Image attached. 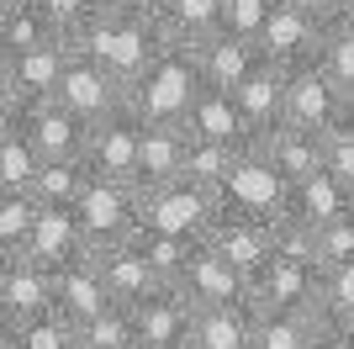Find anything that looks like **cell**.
I'll list each match as a JSON object with an SVG mask.
<instances>
[{
    "label": "cell",
    "instance_id": "cell-1",
    "mask_svg": "<svg viewBox=\"0 0 354 349\" xmlns=\"http://www.w3.org/2000/svg\"><path fill=\"white\" fill-rule=\"evenodd\" d=\"M74 48H85L90 58H101L106 69H111L122 85L133 90V85H138V74H143L148 64L159 58L164 27L153 21V16L127 11L122 0H101V11H95L85 27L74 32Z\"/></svg>",
    "mask_w": 354,
    "mask_h": 349
},
{
    "label": "cell",
    "instance_id": "cell-2",
    "mask_svg": "<svg viewBox=\"0 0 354 349\" xmlns=\"http://www.w3.org/2000/svg\"><path fill=\"white\" fill-rule=\"evenodd\" d=\"M201 58H196V43H180V37H164L159 58L138 74L133 85V106L143 122H185L201 96Z\"/></svg>",
    "mask_w": 354,
    "mask_h": 349
},
{
    "label": "cell",
    "instance_id": "cell-3",
    "mask_svg": "<svg viewBox=\"0 0 354 349\" xmlns=\"http://www.w3.org/2000/svg\"><path fill=\"white\" fill-rule=\"evenodd\" d=\"M201 244H212L222 260H233L238 270L254 280L270 260H275V206L227 196V206L217 212V222H212V233Z\"/></svg>",
    "mask_w": 354,
    "mask_h": 349
},
{
    "label": "cell",
    "instance_id": "cell-4",
    "mask_svg": "<svg viewBox=\"0 0 354 349\" xmlns=\"http://www.w3.org/2000/svg\"><path fill=\"white\" fill-rule=\"evenodd\" d=\"M227 206V190H212V186H196V180H169V186H153L143 190V228L153 233H175V238H191L201 244L217 222V212Z\"/></svg>",
    "mask_w": 354,
    "mask_h": 349
},
{
    "label": "cell",
    "instance_id": "cell-5",
    "mask_svg": "<svg viewBox=\"0 0 354 349\" xmlns=\"http://www.w3.org/2000/svg\"><path fill=\"white\" fill-rule=\"evenodd\" d=\"M74 212L85 222L90 249L127 244V238L143 228V190L127 186V180H101V174H90V186H85V196H80Z\"/></svg>",
    "mask_w": 354,
    "mask_h": 349
},
{
    "label": "cell",
    "instance_id": "cell-6",
    "mask_svg": "<svg viewBox=\"0 0 354 349\" xmlns=\"http://www.w3.org/2000/svg\"><path fill=\"white\" fill-rule=\"evenodd\" d=\"M64 64H69V43L0 53V111H32L37 101H53Z\"/></svg>",
    "mask_w": 354,
    "mask_h": 349
},
{
    "label": "cell",
    "instance_id": "cell-7",
    "mask_svg": "<svg viewBox=\"0 0 354 349\" xmlns=\"http://www.w3.org/2000/svg\"><path fill=\"white\" fill-rule=\"evenodd\" d=\"M59 101L95 127V122H106L111 111H122V106L133 101V90L122 85L101 58H90L85 48H74V37H69V64H64V80H59Z\"/></svg>",
    "mask_w": 354,
    "mask_h": 349
},
{
    "label": "cell",
    "instance_id": "cell-8",
    "mask_svg": "<svg viewBox=\"0 0 354 349\" xmlns=\"http://www.w3.org/2000/svg\"><path fill=\"white\" fill-rule=\"evenodd\" d=\"M143 132H148V122L138 116V106L127 101L122 111H111L106 122H95V127H90L85 170H90V174H101V180H127V186H138Z\"/></svg>",
    "mask_w": 354,
    "mask_h": 349
},
{
    "label": "cell",
    "instance_id": "cell-9",
    "mask_svg": "<svg viewBox=\"0 0 354 349\" xmlns=\"http://www.w3.org/2000/svg\"><path fill=\"white\" fill-rule=\"evenodd\" d=\"M59 307V286L43 260L27 249H0V323H27Z\"/></svg>",
    "mask_w": 354,
    "mask_h": 349
},
{
    "label": "cell",
    "instance_id": "cell-10",
    "mask_svg": "<svg viewBox=\"0 0 354 349\" xmlns=\"http://www.w3.org/2000/svg\"><path fill=\"white\" fill-rule=\"evenodd\" d=\"M344 101H349V90L317 58L286 69V122H296L307 132H328L333 122H344Z\"/></svg>",
    "mask_w": 354,
    "mask_h": 349
},
{
    "label": "cell",
    "instance_id": "cell-11",
    "mask_svg": "<svg viewBox=\"0 0 354 349\" xmlns=\"http://www.w3.org/2000/svg\"><path fill=\"white\" fill-rule=\"evenodd\" d=\"M317 286H323V270H317V265L275 254V260L249 280V296H254L259 312H317Z\"/></svg>",
    "mask_w": 354,
    "mask_h": 349
},
{
    "label": "cell",
    "instance_id": "cell-12",
    "mask_svg": "<svg viewBox=\"0 0 354 349\" xmlns=\"http://www.w3.org/2000/svg\"><path fill=\"white\" fill-rule=\"evenodd\" d=\"M254 159L265 164L281 186H296V180H307L328 164V148H323V132H307L296 127V122H281L275 132H265L259 143H254Z\"/></svg>",
    "mask_w": 354,
    "mask_h": 349
},
{
    "label": "cell",
    "instance_id": "cell-13",
    "mask_svg": "<svg viewBox=\"0 0 354 349\" xmlns=\"http://www.w3.org/2000/svg\"><path fill=\"white\" fill-rule=\"evenodd\" d=\"M323 27H328V16L296 11V6H270L265 27H259V48H265V58H275L281 69H296V64L317 58Z\"/></svg>",
    "mask_w": 354,
    "mask_h": 349
},
{
    "label": "cell",
    "instance_id": "cell-14",
    "mask_svg": "<svg viewBox=\"0 0 354 349\" xmlns=\"http://www.w3.org/2000/svg\"><path fill=\"white\" fill-rule=\"evenodd\" d=\"M275 212H286V217H296V222H307V228H328L333 217L354 212V190L344 186V174H333V170L323 164L317 174H307V180L286 186Z\"/></svg>",
    "mask_w": 354,
    "mask_h": 349
},
{
    "label": "cell",
    "instance_id": "cell-15",
    "mask_svg": "<svg viewBox=\"0 0 354 349\" xmlns=\"http://www.w3.org/2000/svg\"><path fill=\"white\" fill-rule=\"evenodd\" d=\"M180 291H185L196 307H227V302H249V276H243L233 260H222L212 244H196L191 265H185V276H180Z\"/></svg>",
    "mask_w": 354,
    "mask_h": 349
},
{
    "label": "cell",
    "instance_id": "cell-16",
    "mask_svg": "<svg viewBox=\"0 0 354 349\" xmlns=\"http://www.w3.org/2000/svg\"><path fill=\"white\" fill-rule=\"evenodd\" d=\"M21 122H27L32 143L43 148V159H85V143H90V122L80 111H69V106L53 96V101H37L32 111H16Z\"/></svg>",
    "mask_w": 354,
    "mask_h": 349
},
{
    "label": "cell",
    "instance_id": "cell-17",
    "mask_svg": "<svg viewBox=\"0 0 354 349\" xmlns=\"http://www.w3.org/2000/svg\"><path fill=\"white\" fill-rule=\"evenodd\" d=\"M196 58H201V80H207V85L238 90L243 80H249V69L265 58V48H259V37H243V32L217 27L212 37L196 43Z\"/></svg>",
    "mask_w": 354,
    "mask_h": 349
},
{
    "label": "cell",
    "instance_id": "cell-18",
    "mask_svg": "<svg viewBox=\"0 0 354 349\" xmlns=\"http://www.w3.org/2000/svg\"><path fill=\"white\" fill-rule=\"evenodd\" d=\"M133 312H138V339H153V344H169V349H185V344H191L196 302L180 286H153Z\"/></svg>",
    "mask_w": 354,
    "mask_h": 349
},
{
    "label": "cell",
    "instance_id": "cell-19",
    "mask_svg": "<svg viewBox=\"0 0 354 349\" xmlns=\"http://www.w3.org/2000/svg\"><path fill=\"white\" fill-rule=\"evenodd\" d=\"M233 96H238V106H243V122H249L254 143L286 122V69L275 58H259L249 69V80H243Z\"/></svg>",
    "mask_w": 354,
    "mask_h": 349
},
{
    "label": "cell",
    "instance_id": "cell-20",
    "mask_svg": "<svg viewBox=\"0 0 354 349\" xmlns=\"http://www.w3.org/2000/svg\"><path fill=\"white\" fill-rule=\"evenodd\" d=\"M48 43H69V27L43 0H0V53H27Z\"/></svg>",
    "mask_w": 354,
    "mask_h": 349
},
{
    "label": "cell",
    "instance_id": "cell-21",
    "mask_svg": "<svg viewBox=\"0 0 354 349\" xmlns=\"http://www.w3.org/2000/svg\"><path fill=\"white\" fill-rule=\"evenodd\" d=\"M254 328H259L254 296L249 302H227V307H196L185 349H254Z\"/></svg>",
    "mask_w": 354,
    "mask_h": 349
},
{
    "label": "cell",
    "instance_id": "cell-22",
    "mask_svg": "<svg viewBox=\"0 0 354 349\" xmlns=\"http://www.w3.org/2000/svg\"><path fill=\"white\" fill-rule=\"evenodd\" d=\"M85 249H90V238H85V222H80L74 206H43V212H37V228H32V238H27L32 260H43L48 270H59V265L80 260Z\"/></svg>",
    "mask_w": 354,
    "mask_h": 349
},
{
    "label": "cell",
    "instance_id": "cell-23",
    "mask_svg": "<svg viewBox=\"0 0 354 349\" xmlns=\"http://www.w3.org/2000/svg\"><path fill=\"white\" fill-rule=\"evenodd\" d=\"M53 286H59V312L69 323H90L95 312H101L106 302H111V291H106V276H101V265H95V254H80V260L59 265L53 270Z\"/></svg>",
    "mask_w": 354,
    "mask_h": 349
},
{
    "label": "cell",
    "instance_id": "cell-24",
    "mask_svg": "<svg viewBox=\"0 0 354 349\" xmlns=\"http://www.w3.org/2000/svg\"><path fill=\"white\" fill-rule=\"evenodd\" d=\"M185 148H191L185 122H148L143 159H138V190H153V186L180 180V174H185Z\"/></svg>",
    "mask_w": 354,
    "mask_h": 349
},
{
    "label": "cell",
    "instance_id": "cell-25",
    "mask_svg": "<svg viewBox=\"0 0 354 349\" xmlns=\"http://www.w3.org/2000/svg\"><path fill=\"white\" fill-rule=\"evenodd\" d=\"M185 132L254 148V132H249V122H243V106H238V96H233V90H217V85H201V96H196L191 116H185Z\"/></svg>",
    "mask_w": 354,
    "mask_h": 349
},
{
    "label": "cell",
    "instance_id": "cell-26",
    "mask_svg": "<svg viewBox=\"0 0 354 349\" xmlns=\"http://www.w3.org/2000/svg\"><path fill=\"white\" fill-rule=\"evenodd\" d=\"M95 254V265H101V276H106V291H111V302H127L138 307L153 286H164L159 276H153V265L138 254V244L127 238V244H111V249H90Z\"/></svg>",
    "mask_w": 354,
    "mask_h": 349
},
{
    "label": "cell",
    "instance_id": "cell-27",
    "mask_svg": "<svg viewBox=\"0 0 354 349\" xmlns=\"http://www.w3.org/2000/svg\"><path fill=\"white\" fill-rule=\"evenodd\" d=\"M254 148L243 143H222V138H196L191 132V148H185V180L196 186H212V190H233V180L243 174Z\"/></svg>",
    "mask_w": 354,
    "mask_h": 349
},
{
    "label": "cell",
    "instance_id": "cell-28",
    "mask_svg": "<svg viewBox=\"0 0 354 349\" xmlns=\"http://www.w3.org/2000/svg\"><path fill=\"white\" fill-rule=\"evenodd\" d=\"M43 170V148L32 143L27 122L16 111H0V190H32Z\"/></svg>",
    "mask_w": 354,
    "mask_h": 349
},
{
    "label": "cell",
    "instance_id": "cell-29",
    "mask_svg": "<svg viewBox=\"0 0 354 349\" xmlns=\"http://www.w3.org/2000/svg\"><path fill=\"white\" fill-rule=\"evenodd\" d=\"M0 349H80V323H69L59 307L27 323H0Z\"/></svg>",
    "mask_w": 354,
    "mask_h": 349
},
{
    "label": "cell",
    "instance_id": "cell-30",
    "mask_svg": "<svg viewBox=\"0 0 354 349\" xmlns=\"http://www.w3.org/2000/svg\"><path fill=\"white\" fill-rule=\"evenodd\" d=\"M328 323L317 312H259L254 349H312Z\"/></svg>",
    "mask_w": 354,
    "mask_h": 349
},
{
    "label": "cell",
    "instance_id": "cell-31",
    "mask_svg": "<svg viewBox=\"0 0 354 349\" xmlns=\"http://www.w3.org/2000/svg\"><path fill=\"white\" fill-rule=\"evenodd\" d=\"M85 186H90L85 159H43V170L32 180V196L43 206H80Z\"/></svg>",
    "mask_w": 354,
    "mask_h": 349
},
{
    "label": "cell",
    "instance_id": "cell-32",
    "mask_svg": "<svg viewBox=\"0 0 354 349\" xmlns=\"http://www.w3.org/2000/svg\"><path fill=\"white\" fill-rule=\"evenodd\" d=\"M222 6L227 0H169L159 16L164 37H180V43H201L222 27Z\"/></svg>",
    "mask_w": 354,
    "mask_h": 349
},
{
    "label": "cell",
    "instance_id": "cell-33",
    "mask_svg": "<svg viewBox=\"0 0 354 349\" xmlns=\"http://www.w3.org/2000/svg\"><path fill=\"white\" fill-rule=\"evenodd\" d=\"M85 349H133L138 344V312L127 302H106L90 323H80Z\"/></svg>",
    "mask_w": 354,
    "mask_h": 349
},
{
    "label": "cell",
    "instance_id": "cell-34",
    "mask_svg": "<svg viewBox=\"0 0 354 349\" xmlns=\"http://www.w3.org/2000/svg\"><path fill=\"white\" fill-rule=\"evenodd\" d=\"M317 64H323L344 90H354V16H328Z\"/></svg>",
    "mask_w": 354,
    "mask_h": 349
},
{
    "label": "cell",
    "instance_id": "cell-35",
    "mask_svg": "<svg viewBox=\"0 0 354 349\" xmlns=\"http://www.w3.org/2000/svg\"><path fill=\"white\" fill-rule=\"evenodd\" d=\"M43 202L32 190H0V249H27Z\"/></svg>",
    "mask_w": 354,
    "mask_h": 349
},
{
    "label": "cell",
    "instance_id": "cell-36",
    "mask_svg": "<svg viewBox=\"0 0 354 349\" xmlns=\"http://www.w3.org/2000/svg\"><path fill=\"white\" fill-rule=\"evenodd\" d=\"M317 318L354 328V260L323 270V286H317Z\"/></svg>",
    "mask_w": 354,
    "mask_h": 349
},
{
    "label": "cell",
    "instance_id": "cell-37",
    "mask_svg": "<svg viewBox=\"0 0 354 349\" xmlns=\"http://www.w3.org/2000/svg\"><path fill=\"white\" fill-rule=\"evenodd\" d=\"M349 260H354V212H344L328 228H317V270H333Z\"/></svg>",
    "mask_w": 354,
    "mask_h": 349
},
{
    "label": "cell",
    "instance_id": "cell-38",
    "mask_svg": "<svg viewBox=\"0 0 354 349\" xmlns=\"http://www.w3.org/2000/svg\"><path fill=\"white\" fill-rule=\"evenodd\" d=\"M323 148H328V170L344 174V186L354 190V122H333L323 132Z\"/></svg>",
    "mask_w": 354,
    "mask_h": 349
},
{
    "label": "cell",
    "instance_id": "cell-39",
    "mask_svg": "<svg viewBox=\"0 0 354 349\" xmlns=\"http://www.w3.org/2000/svg\"><path fill=\"white\" fill-rule=\"evenodd\" d=\"M270 6H275V0H227V6H222V27H227V32H243V37H259Z\"/></svg>",
    "mask_w": 354,
    "mask_h": 349
},
{
    "label": "cell",
    "instance_id": "cell-40",
    "mask_svg": "<svg viewBox=\"0 0 354 349\" xmlns=\"http://www.w3.org/2000/svg\"><path fill=\"white\" fill-rule=\"evenodd\" d=\"M43 6H48L53 16H59L64 27H69V37H74L80 27H85V21H90L95 11H101V0H43Z\"/></svg>",
    "mask_w": 354,
    "mask_h": 349
},
{
    "label": "cell",
    "instance_id": "cell-41",
    "mask_svg": "<svg viewBox=\"0 0 354 349\" xmlns=\"http://www.w3.org/2000/svg\"><path fill=\"white\" fill-rule=\"evenodd\" d=\"M323 349H354V328H344V323H328V328H323Z\"/></svg>",
    "mask_w": 354,
    "mask_h": 349
},
{
    "label": "cell",
    "instance_id": "cell-42",
    "mask_svg": "<svg viewBox=\"0 0 354 349\" xmlns=\"http://www.w3.org/2000/svg\"><path fill=\"white\" fill-rule=\"evenodd\" d=\"M275 6H296V11H312V16H333L339 0H275Z\"/></svg>",
    "mask_w": 354,
    "mask_h": 349
},
{
    "label": "cell",
    "instance_id": "cell-43",
    "mask_svg": "<svg viewBox=\"0 0 354 349\" xmlns=\"http://www.w3.org/2000/svg\"><path fill=\"white\" fill-rule=\"evenodd\" d=\"M122 6H127V11H138V16H153V21H159L169 0H122Z\"/></svg>",
    "mask_w": 354,
    "mask_h": 349
},
{
    "label": "cell",
    "instance_id": "cell-44",
    "mask_svg": "<svg viewBox=\"0 0 354 349\" xmlns=\"http://www.w3.org/2000/svg\"><path fill=\"white\" fill-rule=\"evenodd\" d=\"M344 122H354V90H349V101H344Z\"/></svg>",
    "mask_w": 354,
    "mask_h": 349
},
{
    "label": "cell",
    "instance_id": "cell-45",
    "mask_svg": "<svg viewBox=\"0 0 354 349\" xmlns=\"http://www.w3.org/2000/svg\"><path fill=\"white\" fill-rule=\"evenodd\" d=\"M133 349H169V344H153V339H138Z\"/></svg>",
    "mask_w": 354,
    "mask_h": 349
},
{
    "label": "cell",
    "instance_id": "cell-46",
    "mask_svg": "<svg viewBox=\"0 0 354 349\" xmlns=\"http://www.w3.org/2000/svg\"><path fill=\"white\" fill-rule=\"evenodd\" d=\"M312 349H323V339H317V344H312Z\"/></svg>",
    "mask_w": 354,
    "mask_h": 349
},
{
    "label": "cell",
    "instance_id": "cell-47",
    "mask_svg": "<svg viewBox=\"0 0 354 349\" xmlns=\"http://www.w3.org/2000/svg\"><path fill=\"white\" fill-rule=\"evenodd\" d=\"M80 349H85V344H80Z\"/></svg>",
    "mask_w": 354,
    "mask_h": 349
}]
</instances>
